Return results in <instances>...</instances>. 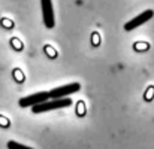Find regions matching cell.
I'll return each instance as SVG.
<instances>
[{
	"mask_svg": "<svg viewBox=\"0 0 154 149\" xmlns=\"http://www.w3.org/2000/svg\"><path fill=\"white\" fill-rule=\"evenodd\" d=\"M41 9H42V19H44L45 27L47 28H52L55 25L52 0H41Z\"/></svg>",
	"mask_w": 154,
	"mask_h": 149,
	"instance_id": "obj_5",
	"label": "cell"
},
{
	"mask_svg": "<svg viewBox=\"0 0 154 149\" xmlns=\"http://www.w3.org/2000/svg\"><path fill=\"white\" fill-rule=\"evenodd\" d=\"M8 149H33L27 145H23V143H18L15 140H9L8 142Z\"/></svg>",
	"mask_w": 154,
	"mask_h": 149,
	"instance_id": "obj_6",
	"label": "cell"
},
{
	"mask_svg": "<svg viewBox=\"0 0 154 149\" xmlns=\"http://www.w3.org/2000/svg\"><path fill=\"white\" fill-rule=\"evenodd\" d=\"M51 100L50 97V91H41V93H35V94H30V96H26V97H21L18 100V104L20 107H35L38 104H42L45 101Z\"/></svg>",
	"mask_w": 154,
	"mask_h": 149,
	"instance_id": "obj_2",
	"label": "cell"
},
{
	"mask_svg": "<svg viewBox=\"0 0 154 149\" xmlns=\"http://www.w3.org/2000/svg\"><path fill=\"white\" fill-rule=\"evenodd\" d=\"M72 104V100L70 99H57V100H48L42 104H38L35 107H32V112L33 113H42V112H50V110H57V109H64V107H69Z\"/></svg>",
	"mask_w": 154,
	"mask_h": 149,
	"instance_id": "obj_1",
	"label": "cell"
},
{
	"mask_svg": "<svg viewBox=\"0 0 154 149\" xmlns=\"http://www.w3.org/2000/svg\"><path fill=\"white\" fill-rule=\"evenodd\" d=\"M81 85L78 82H73V84H66V85H61V87H57V88H52L50 91V97L52 100H57V99H66L67 96L79 91Z\"/></svg>",
	"mask_w": 154,
	"mask_h": 149,
	"instance_id": "obj_3",
	"label": "cell"
},
{
	"mask_svg": "<svg viewBox=\"0 0 154 149\" xmlns=\"http://www.w3.org/2000/svg\"><path fill=\"white\" fill-rule=\"evenodd\" d=\"M153 15H154V12L151 9L144 10L142 13H139V15H136L135 18H132L130 21H127V22L124 24V30H126V31H132V30H135V28L144 25L147 21H150V19L153 18Z\"/></svg>",
	"mask_w": 154,
	"mask_h": 149,
	"instance_id": "obj_4",
	"label": "cell"
}]
</instances>
